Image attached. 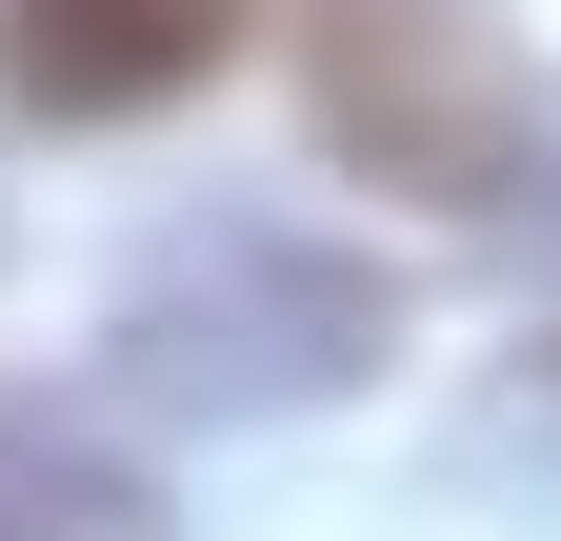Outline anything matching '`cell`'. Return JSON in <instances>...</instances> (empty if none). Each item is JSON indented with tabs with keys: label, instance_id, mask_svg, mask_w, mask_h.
Here are the masks:
<instances>
[{
	"label": "cell",
	"instance_id": "cell-3",
	"mask_svg": "<svg viewBox=\"0 0 561 541\" xmlns=\"http://www.w3.org/2000/svg\"><path fill=\"white\" fill-rule=\"evenodd\" d=\"M241 0H0V101L21 120H140L181 81H221Z\"/></svg>",
	"mask_w": 561,
	"mask_h": 541
},
{
	"label": "cell",
	"instance_id": "cell-4",
	"mask_svg": "<svg viewBox=\"0 0 561 541\" xmlns=\"http://www.w3.org/2000/svg\"><path fill=\"white\" fill-rule=\"evenodd\" d=\"M0 541H140V482H121L81 422L0 401Z\"/></svg>",
	"mask_w": 561,
	"mask_h": 541
},
{
	"label": "cell",
	"instance_id": "cell-2",
	"mask_svg": "<svg viewBox=\"0 0 561 541\" xmlns=\"http://www.w3.org/2000/svg\"><path fill=\"white\" fill-rule=\"evenodd\" d=\"M301 120L442 221H502L541 181V60L502 0H301Z\"/></svg>",
	"mask_w": 561,
	"mask_h": 541
},
{
	"label": "cell",
	"instance_id": "cell-1",
	"mask_svg": "<svg viewBox=\"0 0 561 541\" xmlns=\"http://www.w3.org/2000/svg\"><path fill=\"white\" fill-rule=\"evenodd\" d=\"M401 342V301H381V261H341L301 221H201L161 241L121 281V401H161V422H280V401H341Z\"/></svg>",
	"mask_w": 561,
	"mask_h": 541
}]
</instances>
